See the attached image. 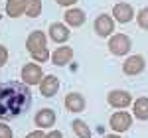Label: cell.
I'll list each match as a JSON object with an SVG mask.
<instances>
[{
  "label": "cell",
  "instance_id": "6da1fadb",
  "mask_svg": "<svg viewBox=\"0 0 148 138\" xmlns=\"http://www.w3.org/2000/svg\"><path fill=\"white\" fill-rule=\"evenodd\" d=\"M32 103V93L26 83L8 81L0 85V116L14 118L22 115Z\"/></svg>",
  "mask_w": 148,
  "mask_h": 138
},
{
  "label": "cell",
  "instance_id": "7a4b0ae2",
  "mask_svg": "<svg viewBox=\"0 0 148 138\" xmlns=\"http://www.w3.org/2000/svg\"><path fill=\"white\" fill-rule=\"evenodd\" d=\"M26 47H28V51L32 53V57H34L36 61H47V57H49L47 40H46V34H44L42 30H36V32H32V34L28 36Z\"/></svg>",
  "mask_w": 148,
  "mask_h": 138
},
{
  "label": "cell",
  "instance_id": "3957f363",
  "mask_svg": "<svg viewBox=\"0 0 148 138\" xmlns=\"http://www.w3.org/2000/svg\"><path fill=\"white\" fill-rule=\"evenodd\" d=\"M130 47H132V44H130V38L126 34H113L109 38V51L113 55L123 57L130 51Z\"/></svg>",
  "mask_w": 148,
  "mask_h": 138
},
{
  "label": "cell",
  "instance_id": "277c9868",
  "mask_svg": "<svg viewBox=\"0 0 148 138\" xmlns=\"http://www.w3.org/2000/svg\"><path fill=\"white\" fill-rule=\"evenodd\" d=\"M44 71L38 63H26L22 67V83H26L28 87H34V85H40L42 79H44Z\"/></svg>",
  "mask_w": 148,
  "mask_h": 138
},
{
  "label": "cell",
  "instance_id": "5b68a950",
  "mask_svg": "<svg viewBox=\"0 0 148 138\" xmlns=\"http://www.w3.org/2000/svg\"><path fill=\"white\" fill-rule=\"evenodd\" d=\"M95 32L97 36H101V38H111L114 32V18L113 16H109V14H99L97 18H95Z\"/></svg>",
  "mask_w": 148,
  "mask_h": 138
},
{
  "label": "cell",
  "instance_id": "8992f818",
  "mask_svg": "<svg viewBox=\"0 0 148 138\" xmlns=\"http://www.w3.org/2000/svg\"><path fill=\"white\" fill-rule=\"evenodd\" d=\"M109 124H111V128L114 132H126L130 128V124H132V115H128L126 111H116L111 116Z\"/></svg>",
  "mask_w": 148,
  "mask_h": 138
},
{
  "label": "cell",
  "instance_id": "52a82bcc",
  "mask_svg": "<svg viewBox=\"0 0 148 138\" xmlns=\"http://www.w3.org/2000/svg\"><path fill=\"white\" fill-rule=\"evenodd\" d=\"M107 101H109V105L114 107V109H126L130 103H134V101H132V95L128 91H123V89L111 91L107 95Z\"/></svg>",
  "mask_w": 148,
  "mask_h": 138
},
{
  "label": "cell",
  "instance_id": "ba28073f",
  "mask_svg": "<svg viewBox=\"0 0 148 138\" xmlns=\"http://www.w3.org/2000/svg\"><path fill=\"white\" fill-rule=\"evenodd\" d=\"M134 16H136V14H134V8H132L128 2H119V4L113 6V18L116 22L128 24V22H132Z\"/></svg>",
  "mask_w": 148,
  "mask_h": 138
},
{
  "label": "cell",
  "instance_id": "9c48e42d",
  "mask_svg": "<svg viewBox=\"0 0 148 138\" xmlns=\"http://www.w3.org/2000/svg\"><path fill=\"white\" fill-rule=\"evenodd\" d=\"M146 67V61L142 55H130V57H126V61L123 63V71H125V75H130V77H134L138 73H142Z\"/></svg>",
  "mask_w": 148,
  "mask_h": 138
},
{
  "label": "cell",
  "instance_id": "30bf717a",
  "mask_svg": "<svg viewBox=\"0 0 148 138\" xmlns=\"http://www.w3.org/2000/svg\"><path fill=\"white\" fill-rule=\"evenodd\" d=\"M69 36H71V32H69V28L63 22H53L49 26V38L56 44H65L69 40Z\"/></svg>",
  "mask_w": 148,
  "mask_h": 138
},
{
  "label": "cell",
  "instance_id": "8fae6325",
  "mask_svg": "<svg viewBox=\"0 0 148 138\" xmlns=\"http://www.w3.org/2000/svg\"><path fill=\"white\" fill-rule=\"evenodd\" d=\"M71 59H73V49H71L69 46H59L56 51L51 53V61L56 63L57 67H63V65H67Z\"/></svg>",
  "mask_w": 148,
  "mask_h": 138
},
{
  "label": "cell",
  "instance_id": "7c38bea8",
  "mask_svg": "<svg viewBox=\"0 0 148 138\" xmlns=\"http://www.w3.org/2000/svg\"><path fill=\"white\" fill-rule=\"evenodd\" d=\"M57 91H59V79L56 75H46L40 83V93L44 97H53Z\"/></svg>",
  "mask_w": 148,
  "mask_h": 138
},
{
  "label": "cell",
  "instance_id": "4fadbf2b",
  "mask_svg": "<svg viewBox=\"0 0 148 138\" xmlns=\"http://www.w3.org/2000/svg\"><path fill=\"white\" fill-rule=\"evenodd\" d=\"M34 120L40 128H51L56 124V113H53L51 109H42V111L36 113Z\"/></svg>",
  "mask_w": 148,
  "mask_h": 138
},
{
  "label": "cell",
  "instance_id": "5bb4252c",
  "mask_svg": "<svg viewBox=\"0 0 148 138\" xmlns=\"http://www.w3.org/2000/svg\"><path fill=\"white\" fill-rule=\"evenodd\" d=\"M85 20H87V16H85V12L81 10V8H69V10L65 12V24L71 26V28L83 26Z\"/></svg>",
  "mask_w": 148,
  "mask_h": 138
},
{
  "label": "cell",
  "instance_id": "9a60e30c",
  "mask_svg": "<svg viewBox=\"0 0 148 138\" xmlns=\"http://www.w3.org/2000/svg\"><path fill=\"white\" fill-rule=\"evenodd\" d=\"M65 107L71 113H83L85 111V99H83V95H79V93H67Z\"/></svg>",
  "mask_w": 148,
  "mask_h": 138
},
{
  "label": "cell",
  "instance_id": "2e32d148",
  "mask_svg": "<svg viewBox=\"0 0 148 138\" xmlns=\"http://www.w3.org/2000/svg\"><path fill=\"white\" fill-rule=\"evenodd\" d=\"M132 115L140 120H148V97H140L132 103Z\"/></svg>",
  "mask_w": 148,
  "mask_h": 138
},
{
  "label": "cell",
  "instance_id": "e0dca14e",
  "mask_svg": "<svg viewBox=\"0 0 148 138\" xmlns=\"http://www.w3.org/2000/svg\"><path fill=\"white\" fill-rule=\"evenodd\" d=\"M6 14L10 18H18L26 14V0H8L6 2Z\"/></svg>",
  "mask_w": 148,
  "mask_h": 138
},
{
  "label": "cell",
  "instance_id": "ac0fdd59",
  "mask_svg": "<svg viewBox=\"0 0 148 138\" xmlns=\"http://www.w3.org/2000/svg\"><path fill=\"white\" fill-rule=\"evenodd\" d=\"M71 126H73L75 136H79V138H91L93 136V132H91V128L87 126V122H83L79 118H75V120L71 122Z\"/></svg>",
  "mask_w": 148,
  "mask_h": 138
},
{
  "label": "cell",
  "instance_id": "d6986e66",
  "mask_svg": "<svg viewBox=\"0 0 148 138\" xmlns=\"http://www.w3.org/2000/svg\"><path fill=\"white\" fill-rule=\"evenodd\" d=\"M42 14V0H26V16L38 18Z\"/></svg>",
  "mask_w": 148,
  "mask_h": 138
},
{
  "label": "cell",
  "instance_id": "ffe728a7",
  "mask_svg": "<svg viewBox=\"0 0 148 138\" xmlns=\"http://www.w3.org/2000/svg\"><path fill=\"white\" fill-rule=\"evenodd\" d=\"M136 22H138V26H140L142 30H148V6L142 8V10L136 14Z\"/></svg>",
  "mask_w": 148,
  "mask_h": 138
},
{
  "label": "cell",
  "instance_id": "44dd1931",
  "mask_svg": "<svg viewBox=\"0 0 148 138\" xmlns=\"http://www.w3.org/2000/svg\"><path fill=\"white\" fill-rule=\"evenodd\" d=\"M0 138H12V128L4 122H0Z\"/></svg>",
  "mask_w": 148,
  "mask_h": 138
},
{
  "label": "cell",
  "instance_id": "7402d4cb",
  "mask_svg": "<svg viewBox=\"0 0 148 138\" xmlns=\"http://www.w3.org/2000/svg\"><path fill=\"white\" fill-rule=\"evenodd\" d=\"M6 61H8V49L4 46H0V67H4Z\"/></svg>",
  "mask_w": 148,
  "mask_h": 138
},
{
  "label": "cell",
  "instance_id": "603a6c76",
  "mask_svg": "<svg viewBox=\"0 0 148 138\" xmlns=\"http://www.w3.org/2000/svg\"><path fill=\"white\" fill-rule=\"evenodd\" d=\"M46 134H44V130L40 128V130H34V132H30V134H26L24 138H44Z\"/></svg>",
  "mask_w": 148,
  "mask_h": 138
},
{
  "label": "cell",
  "instance_id": "cb8c5ba5",
  "mask_svg": "<svg viewBox=\"0 0 148 138\" xmlns=\"http://www.w3.org/2000/svg\"><path fill=\"white\" fill-rule=\"evenodd\" d=\"M44 138H63V132H61V130H51V132H47Z\"/></svg>",
  "mask_w": 148,
  "mask_h": 138
},
{
  "label": "cell",
  "instance_id": "d4e9b609",
  "mask_svg": "<svg viewBox=\"0 0 148 138\" xmlns=\"http://www.w3.org/2000/svg\"><path fill=\"white\" fill-rule=\"evenodd\" d=\"M56 2L59 4V6H73L77 0H56Z\"/></svg>",
  "mask_w": 148,
  "mask_h": 138
},
{
  "label": "cell",
  "instance_id": "484cf974",
  "mask_svg": "<svg viewBox=\"0 0 148 138\" xmlns=\"http://www.w3.org/2000/svg\"><path fill=\"white\" fill-rule=\"evenodd\" d=\"M103 138H121L119 134H107V136H103Z\"/></svg>",
  "mask_w": 148,
  "mask_h": 138
}]
</instances>
